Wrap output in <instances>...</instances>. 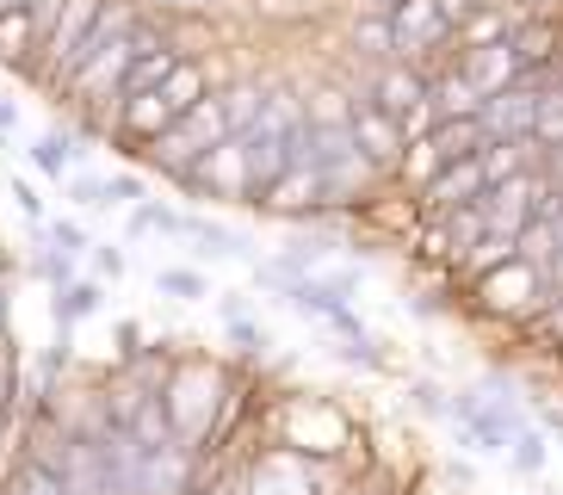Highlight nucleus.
Instances as JSON below:
<instances>
[{
	"label": "nucleus",
	"instance_id": "f257e3e1",
	"mask_svg": "<svg viewBox=\"0 0 563 495\" xmlns=\"http://www.w3.org/2000/svg\"><path fill=\"white\" fill-rule=\"evenodd\" d=\"M242 148H249L254 198H261L266 186L279 180V174H291V167L303 162V148H310V112H303V99L291 94V87H273V99H266L261 124L242 136Z\"/></svg>",
	"mask_w": 563,
	"mask_h": 495
},
{
	"label": "nucleus",
	"instance_id": "f03ea898",
	"mask_svg": "<svg viewBox=\"0 0 563 495\" xmlns=\"http://www.w3.org/2000/svg\"><path fill=\"white\" fill-rule=\"evenodd\" d=\"M162 396H167V415H174V433H180V446H192V452H205V446L223 433V421H230L223 372H217L211 360L174 365V378L162 384Z\"/></svg>",
	"mask_w": 563,
	"mask_h": 495
},
{
	"label": "nucleus",
	"instance_id": "7ed1b4c3",
	"mask_svg": "<svg viewBox=\"0 0 563 495\" xmlns=\"http://www.w3.org/2000/svg\"><path fill=\"white\" fill-rule=\"evenodd\" d=\"M483 292V310H496V316H520V322H539V316L558 304V285H551L545 266H532L514 254L508 266H496L489 279H477Z\"/></svg>",
	"mask_w": 563,
	"mask_h": 495
},
{
	"label": "nucleus",
	"instance_id": "20e7f679",
	"mask_svg": "<svg viewBox=\"0 0 563 495\" xmlns=\"http://www.w3.org/2000/svg\"><path fill=\"white\" fill-rule=\"evenodd\" d=\"M174 186L192 193V198H235V205H254V167H249L242 136H223V143H217L192 174H180Z\"/></svg>",
	"mask_w": 563,
	"mask_h": 495
},
{
	"label": "nucleus",
	"instance_id": "39448f33",
	"mask_svg": "<svg viewBox=\"0 0 563 495\" xmlns=\"http://www.w3.org/2000/svg\"><path fill=\"white\" fill-rule=\"evenodd\" d=\"M452 421H459V440L471 446V452H508L514 433L527 428L520 421V409H514V396H459L452 403Z\"/></svg>",
	"mask_w": 563,
	"mask_h": 495
},
{
	"label": "nucleus",
	"instance_id": "423d86ee",
	"mask_svg": "<svg viewBox=\"0 0 563 495\" xmlns=\"http://www.w3.org/2000/svg\"><path fill=\"white\" fill-rule=\"evenodd\" d=\"M353 143H360V155L378 174H397L402 155H409V131H402V118L384 106V99L372 94H353Z\"/></svg>",
	"mask_w": 563,
	"mask_h": 495
},
{
	"label": "nucleus",
	"instance_id": "0eeeda50",
	"mask_svg": "<svg viewBox=\"0 0 563 495\" xmlns=\"http://www.w3.org/2000/svg\"><path fill=\"white\" fill-rule=\"evenodd\" d=\"M254 211L285 217V223H322L329 217V180H322V167L298 162L291 174H279V180L254 198Z\"/></svg>",
	"mask_w": 563,
	"mask_h": 495
},
{
	"label": "nucleus",
	"instance_id": "6e6552de",
	"mask_svg": "<svg viewBox=\"0 0 563 495\" xmlns=\"http://www.w3.org/2000/svg\"><path fill=\"white\" fill-rule=\"evenodd\" d=\"M347 440V415L322 403V396H298L291 409H285V446L303 452V459H334Z\"/></svg>",
	"mask_w": 563,
	"mask_h": 495
},
{
	"label": "nucleus",
	"instance_id": "1a4fd4ad",
	"mask_svg": "<svg viewBox=\"0 0 563 495\" xmlns=\"http://www.w3.org/2000/svg\"><path fill=\"white\" fill-rule=\"evenodd\" d=\"M316 483H322L316 477V459H303V452H291V446H273V452L254 459L242 495H322Z\"/></svg>",
	"mask_w": 563,
	"mask_h": 495
},
{
	"label": "nucleus",
	"instance_id": "9d476101",
	"mask_svg": "<svg viewBox=\"0 0 563 495\" xmlns=\"http://www.w3.org/2000/svg\"><path fill=\"white\" fill-rule=\"evenodd\" d=\"M477 198H489V174H483V155H471V162L440 167V174L415 193V205H421V217H446V211H459V205H477Z\"/></svg>",
	"mask_w": 563,
	"mask_h": 495
},
{
	"label": "nucleus",
	"instance_id": "9b49d317",
	"mask_svg": "<svg viewBox=\"0 0 563 495\" xmlns=\"http://www.w3.org/2000/svg\"><path fill=\"white\" fill-rule=\"evenodd\" d=\"M539 99L545 94H527V87H501V94L483 99V131H489V143H501V136H532V124H539Z\"/></svg>",
	"mask_w": 563,
	"mask_h": 495
},
{
	"label": "nucleus",
	"instance_id": "f8f14e48",
	"mask_svg": "<svg viewBox=\"0 0 563 495\" xmlns=\"http://www.w3.org/2000/svg\"><path fill=\"white\" fill-rule=\"evenodd\" d=\"M508 50L520 56V68L563 63V25L551 13H520V25L508 32Z\"/></svg>",
	"mask_w": 563,
	"mask_h": 495
},
{
	"label": "nucleus",
	"instance_id": "ddd939ff",
	"mask_svg": "<svg viewBox=\"0 0 563 495\" xmlns=\"http://www.w3.org/2000/svg\"><path fill=\"white\" fill-rule=\"evenodd\" d=\"M37 50H44V25H37L32 7H19V13H0V68H19V75H32Z\"/></svg>",
	"mask_w": 563,
	"mask_h": 495
},
{
	"label": "nucleus",
	"instance_id": "4468645a",
	"mask_svg": "<svg viewBox=\"0 0 563 495\" xmlns=\"http://www.w3.org/2000/svg\"><path fill=\"white\" fill-rule=\"evenodd\" d=\"M483 99H489V94L464 75V63H440V68H433V112H440V118H477Z\"/></svg>",
	"mask_w": 563,
	"mask_h": 495
},
{
	"label": "nucleus",
	"instance_id": "2eb2a0df",
	"mask_svg": "<svg viewBox=\"0 0 563 495\" xmlns=\"http://www.w3.org/2000/svg\"><path fill=\"white\" fill-rule=\"evenodd\" d=\"M520 25V7L508 0H483L477 13L459 25V50H489V44H508V32Z\"/></svg>",
	"mask_w": 563,
	"mask_h": 495
},
{
	"label": "nucleus",
	"instance_id": "dca6fc26",
	"mask_svg": "<svg viewBox=\"0 0 563 495\" xmlns=\"http://www.w3.org/2000/svg\"><path fill=\"white\" fill-rule=\"evenodd\" d=\"M464 75L483 87V94H501V87L520 81V56H514L508 44H489V50H459Z\"/></svg>",
	"mask_w": 563,
	"mask_h": 495
},
{
	"label": "nucleus",
	"instance_id": "f3484780",
	"mask_svg": "<svg viewBox=\"0 0 563 495\" xmlns=\"http://www.w3.org/2000/svg\"><path fill=\"white\" fill-rule=\"evenodd\" d=\"M81 155H87V148H81V136H75V131H44L32 143V167L44 174V180H56V186L75 174V162H81Z\"/></svg>",
	"mask_w": 563,
	"mask_h": 495
},
{
	"label": "nucleus",
	"instance_id": "a211bd4d",
	"mask_svg": "<svg viewBox=\"0 0 563 495\" xmlns=\"http://www.w3.org/2000/svg\"><path fill=\"white\" fill-rule=\"evenodd\" d=\"M217 99H223L230 136H249L254 124H261V112H266V99H273V87H261V81H230V87H217Z\"/></svg>",
	"mask_w": 563,
	"mask_h": 495
},
{
	"label": "nucleus",
	"instance_id": "6ab92c4d",
	"mask_svg": "<svg viewBox=\"0 0 563 495\" xmlns=\"http://www.w3.org/2000/svg\"><path fill=\"white\" fill-rule=\"evenodd\" d=\"M180 242H199V254H211V261H249V242L235 230H223V223H211V217H199V211H186Z\"/></svg>",
	"mask_w": 563,
	"mask_h": 495
},
{
	"label": "nucleus",
	"instance_id": "aec40b11",
	"mask_svg": "<svg viewBox=\"0 0 563 495\" xmlns=\"http://www.w3.org/2000/svg\"><path fill=\"white\" fill-rule=\"evenodd\" d=\"M100 304H106L100 279H68L63 292L51 297V316H56V329H75V322H87V316H100Z\"/></svg>",
	"mask_w": 563,
	"mask_h": 495
},
{
	"label": "nucleus",
	"instance_id": "412c9836",
	"mask_svg": "<svg viewBox=\"0 0 563 495\" xmlns=\"http://www.w3.org/2000/svg\"><path fill=\"white\" fill-rule=\"evenodd\" d=\"M353 56H365L372 68L397 63V32H390V19H384V13H360V19H353Z\"/></svg>",
	"mask_w": 563,
	"mask_h": 495
},
{
	"label": "nucleus",
	"instance_id": "4be33fe9",
	"mask_svg": "<svg viewBox=\"0 0 563 495\" xmlns=\"http://www.w3.org/2000/svg\"><path fill=\"white\" fill-rule=\"evenodd\" d=\"M558 248H563V230L551 217H532L527 230H520V261L545 266V273H551V261H558Z\"/></svg>",
	"mask_w": 563,
	"mask_h": 495
},
{
	"label": "nucleus",
	"instance_id": "5701e85b",
	"mask_svg": "<svg viewBox=\"0 0 563 495\" xmlns=\"http://www.w3.org/2000/svg\"><path fill=\"white\" fill-rule=\"evenodd\" d=\"M180 230H186V211H174V205H162V198L131 205V235H180Z\"/></svg>",
	"mask_w": 563,
	"mask_h": 495
},
{
	"label": "nucleus",
	"instance_id": "b1692460",
	"mask_svg": "<svg viewBox=\"0 0 563 495\" xmlns=\"http://www.w3.org/2000/svg\"><path fill=\"white\" fill-rule=\"evenodd\" d=\"M155 292L180 297V304H199V297H211V279H205L199 266H162V273H155Z\"/></svg>",
	"mask_w": 563,
	"mask_h": 495
},
{
	"label": "nucleus",
	"instance_id": "393cba45",
	"mask_svg": "<svg viewBox=\"0 0 563 495\" xmlns=\"http://www.w3.org/2000/svg\"><path fill=\"white\" fill-rule=\"evenodd\" d=\"M508 459H514V471H520V477H539V471H545V459H551L545 428H520V433H514V446H508Z\"/></svg>",
	"mask_w": 563,
	"mask_h": 495
},
{
	"label": "nucleus",
	"instance_id": "a878e982",
	"mask_svg": "<svg viewBox=\"0 0 563 495\" xmlns=\"http://www.w3.org/2000/svg\"><path fill=\"white\" fill-rule=\"evenodd\" d=\"M7 495H68V490H63V477H56L51 464L32 452V459L13 471V490H7Z\"/></svg>",
	"mask_w": 563,
	"mask_h": 495
},
{
	"label": "nucleus",
	"instance_id": "bb28decb",
	"mask_svg": "<svg viewBox=\"0 0 563 495\" xmlns=\"http://www.w3.org/2000/svg\"><path fill=\"white\" fill-rule=\"evenodd\" d=\"M150 19H211L223 0H136Z\"/></svg>",
	"mask_w": 563,
	"mask_h": 495
},
{
	"label": "nucleus",
	"instance_id": "cd10ccee",
	"mask_svg": "<svg viewBox=\"0 0 563 495\" xmlns=\"http://www.w3.org/2000/svg\"><path fill=\"white\" fill-rule=\"evenodd\" d=\"M75 261H81V254H63V248H44V254L32 261V273H37L44 285H56V292H63V285L75 279Z\"/></svg>",
	"mask_w": 563,
	"mask_h": 495
},
{
	"label": "nucleus",
	"instance_id": "c85d7f7f",
	"mask_svg": "<svg viewBox=\"0 0 563 495\" xmlns=\"http://www.w3.org/2000/svg\"><path fill=\"white\" fill-rule=\"evenodd\" d=\"M63 198L68 205H81V211H106V180H93V174H68Z\"/></svg>",
	"mask_w": 563,
	"mask_h": 495
},
{
	"label": "nucleus",
	"instance_id": "c756f323",
	"mask_svg": "<svg viewBox=\"0 0 563 495\" xmlns=\"http://www.w3.org/2000/svg\"><path fill=\"white\" fill-rule=\"evenodd\" d=\"M334 360H341V365H360V372H384V353L365 341V334H360V341H334Z\"/></svg>",
	"mask_w": 563,
	"mask_h": 495
},
{
	"label": "nucleus",
	"instance_id": "7c9ffc66",
	"mask_svg": "<svg viewBox=\"0 0 563 495\" xmlns=\"http://www.w3.org/2000/svg\"><path fill=\"white\" fill-rule=\"evenodd\" d=\"M223 329H230V341L242 346V353H261V346H266V329L254 322L249 310H242V316H223Z\"/></svg>",
	"mask_w": 563,
	"mask_h": 495
},
{
	"label": "nucleus",
	"instance_id": "2f4dec72",
	"mask_svg": "<svg viewBox=\"0 0 563 495\" xmlns=\"http://www.w3.org/2000/svg\"><path fill=\"white\" fill-rule=\"evenodd\" d=\"M19 403V360H13V341H0V415H13Z\"/></svg>",
	"mask_w": 563,
	"mask_h": 495
},
{
	"label": "nucleus",
	"instance_id": "473e14b6",
	"mask_svg": "<svg viewBox=\"0 0 563 495\" xmlns=\"http://www.w3.org/2000/svg\"><path fill=\"white\" fill-rule=\"evenodd\" d=\"M143 198H150L143 174H112V180H106V205H143Z\"/></svg>",
	"mask_w": 563,
	"mask_h": 495
},
{
	"label": "nucleus",
	"instance_id": "72a5a7b5",
	"mask_svg": "<svg viewBox=\"0 0 563 495\" xmlns=\"http://www.w3.org/2000/svg\"><path fill=\"white\" fill-rule=\"evenodd\" d=\"M409 403H415V409H421V415H452L446 391H440V384H428V378H421V384H415V391H409Z\"/></svg>",
	"mask_w": 563,
	"mask_h": 495
},
{
	"label": "nucleus",
	"instance_id": "f704fd0d",
	"mask_svg": "<svg viewBox=\"0 0 563 495\" xmlns=\"http://www.w3.org/2000/svg\"><path fill=\"white\" fill-rule=\"evenodd\" d=\"M93 273H100V279H124V248L93 242Z\"/></svg>",
	"mask_w": 563,
	"mask_h": 495
},
{
	"label": "nucleus",
	"instance_id": "c9c22d12",
	"mask_svg": "<svg viewBox=\"0 0 563 495\" xmlns=\"http://www.w3.org/2000/svg\"><path fill=\"white\" fill-rule=\"evenodd\" d=\"M433 7H440V19H446L452 32H459V25H464V19H471V13H477L483 0H433Z\"/></svg>",
	"mask_w": 563,
	"mask_h": 495
},
{
	"label": "nucleus",
	"instance_id": "e433bc0d",
	"mask_svg": "<svg viewBox=\"0 0 563 495\" xmlns=\"http://www.w3.org/2000/svg\"><path fill=\"white\" fill-rule=\"evenodd\" d=\"M13 205H19V211H25V217H32V223H44V198H37V193H32V186H25V180H13Z\"/></svg>",
	"mask_w": 563,
	"mask_h": 495
},
{
	"label": "nucleus",
	"instance_id": "4c0bfd02",
	"mask_svg": "<svg viewBox=\"0 0 563 495\" xmlns=\"http://www.w3.org/2000/svg\"><path fill=\"white\" fill-rule=\"evenodd\" d=\"M353 7H360V13H384V19H390V13L402 7V0H353Z\"/></svg>",
	"mask_w": 563,
	"mask_h": 495
},
{
	"label": "nucleus",
	"instance_id": "58836bf2",
	"mask_svg": "<svg viewBox=\"0 0 563 495\" xmlns=\"http://www.w3.org/2000/svg\"><path fill=\"white\" fill-rule=\"evenodd\" d=\"M13 124H19V106H13V99H0V136L13 131Z\"/></svg>",
	"mask_w": 563,
	"mask_h": 495
},
{
	"label": "nucleus",
	"instance_id": "ea45409f",
	"mask_svg": "<svg viewBox=\"0 0 563 495\" xmlns=\"http://www.w3.org/2000/svg\"><path fill=\"white\" fill-rule=\"evenodd\" d=\"M551 285H558V297H563V248H558V261H551Z\"/></svg>",
	"mask_w": 563,
	"mask_h": 495
},
{
	"label": "nucleus",
	"instance_id": "a19ab883",
	"mask_svg": "<svg viewBox=\"0 0 563 495\" xmlns=\"http://www.w3.org/2000/svg\"><path fill=\"white\" fill-rule=\"evenodd\" d=\"M508 7H520V13H545V0H508Z\"/></svg>",
	"mask_w": 563,
	"mask_h": 495
},
{
	"label": "nucleus",
	"instance_id": "79ce46f5",
	"mask_svg": "<svg viewBox=\"0 0 563 495\" xmlns=\"http://www.w3.org/2000/svg\"><path fill=\"white\" fill-rule=\"evenodd\" d=\"M7 440H13V415H0V452H7Z\"/></svg>",
	"mask_w": 563,
	"mask_h": 495
},
{
	"label": "nucleus",
	"instance_id": "37998d69",
	"mask_svg": "<svg viewBox=\"0 0 563 495\" xmlns=\"http://www.w3.org/2000/svg\"><path fill=\"white\" fill-rule=\"evenodd\" d=\"M0 341H7V285H0Z\"/></svg>",
	"mask_w": 563,
	"mask_h": 495
},
{
	"label": "nucleus",
	"instance_id": "c03bdc74",
	"mask_svg": "<svg viewBox=\"0 0 563 495\" xmlns=\"http://www.w3.org/2000/svg\"><path fill=\"white\" fill-rule=\"evenodd\" d=\"M19 7H32V0H0V13H19Z\"/></svg>",
	"mask_w": 563,
	"mask_h": 495
}]
</instances>
